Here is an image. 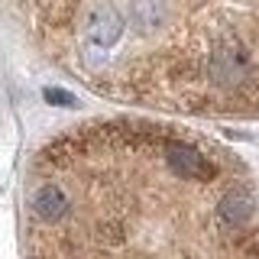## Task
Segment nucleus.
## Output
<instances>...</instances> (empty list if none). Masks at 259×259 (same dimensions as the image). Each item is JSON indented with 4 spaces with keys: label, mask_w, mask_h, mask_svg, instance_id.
<instances>
[{
    "label": "nucleus",
    "mask_w": 259,
    "mask_h": 259,
    "mask_svg": "<svg viewBox=\"0 0 259 259\" xmlns=\"http://www.w3.org/2000/svg\"><path fill=\"white\" fill-rule=\"evenodd\" d=\"M36 49L113 104L259 120V0H16Z\"/></svg>",
    "instance_id": "obj_2"
},
{
    "label": "nucleus",
    "mask_w": 259,
    "mask_h": 259,
    "mask_svg": "<svg viewBox=\"0 0 259 259\" xmlns=\"http://www.w3.org/2000/svg\"><path fill=\"white\" fill-rule=\"evenodd\" d=\"M20 230L29 256H259V182L207 133L97 117L32 156Z\"/></svg>",
    "instance_id": "obj_1"
}]
</instances>
